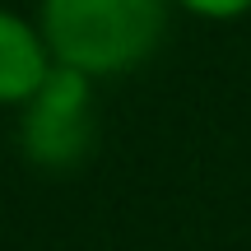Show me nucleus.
Instances as JSON below:
<instances>
[{"mask_svg": "<svg viewBox=\"0 0 251 251\" xmlns=\"http://www.w3.org/2000/svg\"><path fill=\"white\" fill-rule=\"evenodd\" d=\"M172 0H42V28L51 61L89 79L126 75L163 42Z\"/></svg>", "mask_w": 251, "mask_h": 251, "instance_id": "obj_1", "label": "nucleus"}, {"mask_svg": "<svg viewBox=\"0 0 251 251\" xmlns=\"http://www.w3.org/2000/svg\"><path fill=\"white\" fill-rule=\"evenodd\" d=\"M56 61L37 19L0 9V107H28L33 93L51 79Z\"/></svg>", "mask_w": 251, "mask_h": 251, "instance_id": "obj_3", "label": "nucleus"}, {"mask_svg": "<svg viewBox=\"0 0 251 251\" xmlns=\"http://www.w3.org/2000/svg\"><path fill=\"white\" fill-rule=\"evenodd\" d=\"M24 112V153L42 168H70L93 140V79L56 65Z\"/></svg>", "mask_w": 251, "mask_h": 251, "instance_id": "obj_2", "label": "nucleus"}, {"mask_svg": "<svg viewBox=\"0 0 251 251\" xmlns=\"http://www.w3.org/2000/svg\"><path fill=\"white\" fill-rule=\"evenodd\" d=\"M172 5H181L196 19H209V24H233V19L251 14V0H172Z\"/></svg>", "mask_w": 251, "mask_h": 251, "instance_id": "obj_4", "label": "nucleus"}]
</instances>
